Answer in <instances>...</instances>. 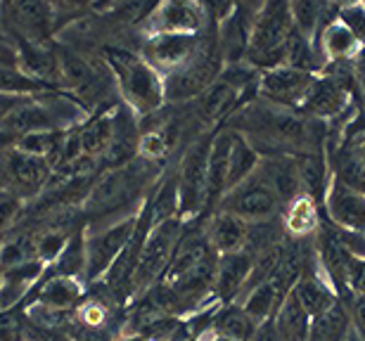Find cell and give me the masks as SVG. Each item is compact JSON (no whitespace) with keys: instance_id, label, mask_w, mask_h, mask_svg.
<instances>
[{"instance_id":"cell-15","label":"cell","mask_w":365,"mask_h":341,"mask_svg":"<svg viewBox=\"0 0 365 341\" xmlns=\"http://www.w3.org/2000/svg\"><path fill=\"white\" fill-rule=\"evenodd\" d=\"M327 211L330 219L337 223L341 230H361L365 232V192L354 190L337 178L325 192Z\"/></svg>"},{"instance_id":"cell-26","label":"cell","mask_w":365,"mask_h":341,"mask_svg":"<svg viewBox=\"0 0 365 341\" xmlns=\"http://www.w3.org/2000/svg\"><path fill=\"white\" fill-rule=\"evenodd\" d=\"M261 157L259 152L245 140L242 135H237L232 130V145H230V154H228V190L237 187L242 180H247L254 171L259 169Z\"/></svg>"},{"instance_id":"cell-34","label":"cell","mask_w":365,"mask_h":341,"mask_svg":"<svg viewBox=\"0 0 365 341\" xmlns=\"http://www.w3.org/2000/svg\"><path fill=\"white\" fill-rule=\"evenodd\" d=\"M289 14L297 31L316 43V36L320 31V17H323V3H316V0H297V3H289Z\"/></svg>"},{"instance_id":"cell-41","label":"cell","mask_w":365,"mask_h":341,"mask_svg":"<svg viewBox=\"0 0 365 341\" xmlns=\"http://www.w3.org/2000/svg\"><path fill=\"white\" fill-rule=\"evenodd\" d=\"M354 74H356V85H359L361 95L365 100V69H354Z\"/></svg>"},{"instance_id":"cell-25","label":"cell","mask_w":365,"mask_h":341,"mask_svg":"<svg viewBox=\"0 0 365 341\" xmlns=\"http://www.w3.org/2000/svg\"><path fill=\"white\" fill-rule=\"evenodd\" d=\"M320 258H323V266L327 268L330 278L337 282V285H346L349 278V268H351L354 256L349 253V249L341 242L337 230H325L320 235Z\"/></svg>"},{"instance_id":"cell-37","label":"cell","mask_w":365,"mask_h":341,"mask_svg":"<svg viewBox=\"0 0 365 341\" xmlns=\"http://www.w3.org/2000/svg\"><path fill=\"white\" fill-rule=\"evenodd\" d=\"M339 19L351 28V33L359 38L361 46H365V5H341L339 7Z\"/></svg>"},{"instance_id":"cell-38","label":"cell","mask_w":365,"mask_h":341,"mask_svg":"<svg viewBox=\"0 0 365 341\" xmlns=\"http://www.w3.org/2000/svg\"><path fill=\"white\" fill-rule=\"evenodd\" d=\"M346 285H351V289H356V292L365 294V261H363V258H354V261H351V268H349Z\"/></svg>"},{"instance_id":"cell-40","label":"cell","mask_w":365,"mask_h":341,"mask_svg":"<svg viewBox=\"0 0 365 341\" xmlns=\"http://www.w3.org/2000/svg\"><path fill=\"white\" fill-rule=\"evenodd\" d=\"M257 341H280V337L275 335V327H273V325H268V327L259 330Z\"/></svg>"},{"instance_id":"cell-8","label":"cell","mask_w":365,"mask_h":341,"mask_svg":"<svg viewBox=\"0 0 365 341\" xmlns=\"http://www.w3.org/2000/svg\"><path fill=\"white\" fill-rule=\"evenodd\" d=\"M140 211V209H138ZM138 214L128 216L112 223L105 228L86 230V273L83 278L91 282H98L102 275H107L109 268L114 266V261L119 258L123 246L128 244L130 235L135 230Z\"/></svg>"},{"instance_id":"cell-14","label":"cell","mask_w":365,"mask_h":341,"mask_svg":"<svg viewBox=\"0 0 365 341\" xmlns=\"http://www.w3.org/2000/svg\"><path fill=\"white\" fill-rule=\"evenodd\" d=\"M254 17H257V7L235 5L230 12L218 21V50H221L223 64H240L247 57L250 50V38L254 28Z\"/></svg>"},{"instance_id":"cell-42","label":"cell","mask_w":365,"mask_h":341,"mask_svg":"<svg viewBox=\"0 0 365 341\" xmlns=\"http://www.w3.org/2000/svg\"><path fill=\"white\" fill-rule=\"evenodd\" d=\"M123 341H145L143 337H133V339H123Z\"/></svg>"},{"instance_id":"cell-1","label":"cell","mask_w":365,"mask_h":341,"mask_svg":"<svg viewBox=\"0 0 365 341\" xmlns=\"http://www.w3.org/2000/svg\"><path fill=\"white\" fill-rule=\"evenodd\" d=\"M102 55L112 69L123 105L135 116H152L166 105L164 78L143 60V55L121 46H107Z\"/></svg>"},{"instance_id":"cell-27","label":"cell","mask_w":365,"mask_h":341,"mask_svg":"<svg viewBox=\"0 0 365 341\" xmlns=\"http://www.w3.org/2000/svg\"><path fill=\"white\" fill-rule=\"evenodd\" d=\"M86 273V230L69 239L62 253L50 263L46 278H76Z\"/></svg>"},{"instance_id":"cell-29","label":"cell","mask_w":365,"mask_h":341,"mask_svg":"<svg viewBox=\"0 0 365 341\" xmlns=\"http://www.w3.org/2000/svg\"><path fill=\"white\" fill-rule=\"evenodd\" d=\"M349 325H351L349 310L341 306V303H334L323 315L313 318L309 341H341L346 337Z\"/></svg>"},{"instance_id":"cell-17","label":"cell","mask_w":365,"mask_h":341,"mask_svg":"<svg viewBox=\"0 0 365 341\" xmlns=\"http://www.w3.org/2000/svg\"><path fill=\"white\" fill-rule=\"evenodd\" d=\"M232 145V130H221L214 133L209 152V176H207V199L204 209L218 206L223 194L228 192V154Z\"/></svg>"},{"instance_id":"cell-5","label":"cell","mask_w":365,"mask_h":341,"mask_svg":"<svg viewBox=\"0 0 365 341\" xmlns=\"http://www.w3.org/2000/svg\"><path fill=\"white\" fill-rule=\"evenodd\" d=\"M180 237H182L180 219H171V221L155 223V226H152L140 251V261H138L133 280H130V292H133V289L140 292V289L155 285L157 278H162L171 263L173 251H176Z\"/></svg>"},{"instance_id":"cell-31","label":"cell","mask_w":365,"mask_h":341,"mask_svg":"<svg viewBox=\"0 0 365 341\" xmlns=\"http://www.w3.org/2000/svg\"><path fill=\"white\" fill-rule=\"evenodd\" d=\"M334 178L354 190L365 192V140L356 142L346 154H341Z\"/></svg>"},{"instance_id":"cell-32","label":"cell","mask_w":365,"mask_h":341,"mask_svg":"<svg viewBox=\"0 0 365 341\" xmlns=\"http://www.w3.org/2000/svg\"><path fill=\"white\" fill-rule=\"evenodd\" d=\"M284 226H287L292 235H306V232L316 230L318 226L316 199H311L309 194H302L294 201H289L287 214H284Z\"/></svg>"},{"instance_id":"cell-22","label":"cell","mask_w":365,"mask_h":341,"mask_svg":"<svg viewBox=\"0 0 365 341\" xmlns=\"http://www.w3.org/2000/svg\"><path fill=\"white\" fill-rule=\"evenodd\" d=\"M112 110L114 107H105V110L95 112L88 119L78 123L81 130V147L86 157L102 159L112 140Z\"/></svg>"},{"instance_id":"cell-33","label":"cell","mask_w":365,"mask_h":341,"mask_svg":"<svg viewBox=\"0 0 365 341\" xmlns=\"http://www.w3.org/2000/svg\"><path fill=\"white\" fill-rule=\"evenodd\" d=\"M280 303H282V299L277 296L275 287L271 285V282H264V285L252 289L242 310L252 318L254 322H264L266 318H271L275 310L280 308Z\"/></svg>"},{"instance_id":"cell-23","label":"cell","mask_w":365,"mask_h":341,"mask_svg":"<svg viewBox=\"0 0 365 341\" xmlns=\"http://www.w3.org/2000/svg\"><path fill=\"white\" fill-rule=\"evenodd\" d=\"M275 335L280 341H309L311 332V315L302 308L297 296L289 292V296L280 303L275 318Z\"/></svg>"},{"instance_id":"cell-20","label":"cell","mask_w":365,"mask_h":341,"mask_svg":"<svg viewBox=\"0 0 365 341\" xmlns=\"http://www.w3.org/2000/svg\"><path fill=\"white\" fill-rule=\"evenodd\" d=\"M252 268H254V258L245 249L235 253H223L216 263V278H214V287L218 296L221 299H232L247 285Z\"/></svg>"},{"instance_id":"cell-30","label":"cell","mask_w":365,"mask_h":341,"mask_svg":"<svg viewBox=\"0 0 365 341\" xmlns=\"http://www.w3.org/2000/svg\"><path fill=\"white\" fill-rule=\"evenodd\" d=\"M292 294L297 296V301L302 303V308L309 313L311 318H318L323 315L325 310H330L334 303V294L327 289L320 280H313V278H304L299 280Z\"/></svg>"},{"instance_id":"cell-3","label":"cell","mask_w":365,"mask_h":341,"mask_svg":"<svg viewBox=\"0 0 365 341\" xmlns=\"http://www.w3.org/2000/svg\"><path fill=\"white\" fill-rule=\"evenodd\" d=\"M223 71V57L218 50V41L204 38L202 48L185 67H180L173 74L164 76L166 103H195L218 81Z\"/></svg>"},{"instance_id":"cell-6","label":"cell","mask_w":365,"mask_h":341,"mask_svg":"<svg viewBox=\"0 0 365 341\" xmlns=\"http://www.w3.org/2000/svg\"><path fill=\"white\" fill-rule=\"evenodd\" d=\"M211 135H200L182 154L178 171V216L190 219L200 214L207 199V176H209V152Z\"/></svg>"},{"instance_id":"cell-2","label":"cell","mask_w":365,"mask_h":341,"mask_svg":"<svg viewBox=\"0 0 365 341\" xmlns=\"http://www.w3.org/2000/svg\"><path fill=\"white\" fill-rule=\"evenodd\" d=\"M292 28L289 3H266L257 7L254 28L247 50V64L252 69L271 71L284 64V43H287Z\"/></svg>"},{"instance_id":"cell-36","label":"cell","mask_w":365,"mask_h":341,"mask_svg":"<svg viewBox=\"0 0 365 341\" xmlns=\"http://www.w3.org/2000/svg\"><path fill=\"white\" fill-rule=\"evenodd\" d=\"M21 216V199L14 197L12 192L0 190V244L5 242L12 228L17 226Z\"/></svg>"},{"instance_id":"cell-28","label":"cell","mask_w":365,"mask_h":341,"mask_svg":"<svg viewBox=\"0 0 365 341\" xmlns=\"http://www.w3.org/2000/svg\"><path fill=\"white\" fill-rule=\"evenodd\" d=\"M297 159V169L299 178H302L304 194H309L311 199L325 194V176H327V166L323 159V149H313V152H302L294 154Z\"/></svg>"},{"instance_id":"cell-21","label":"cell","mask_w":365,"mask_h":341,"mask_svg":"<svg viewBox=\"0 0 365 341\" xmlns=\"http://www.w3.org/2000/svg\"><path fill=\"white\" fill-rule=\"evenodd\" d=\"M316 43L320 48V55L330 62H354L356 53L361 50L359 38H356L351 33V28L341 19L332 21L330 26H325L316 38Z\"/></svg>"},{"instance_id":"cell-4","label":"cell","mask_w":365,"mask_h":341,"mask_svg":"<svg viewBox=\"0 0 365 341\" xmlns=\"http://www.w3.org/2000/svg\"><path fill=\"white\" fill-rule=\"evenodd\" d=\"M280 206H282V201L277 197L275 187L271 185V180L266 178V173L261 171V166H259L250 178L223 194L216 211H228L247 223H252V221L259 223V221L273 219V216L280 211Z\"/></svg>"},{"instance_id":"cell-12","label":"cell","mask_w":365,"mask_h":341,"mask_svg":"<svg viewBox=\"0 0 365 341\" xmlns=\"http://www.w3.org/2000/svg\"><path fill=\"white\" fill-rule=\"evenodd\" d=\"M140 137L143 133L135 114L126 105H116L112 110V140H109L105 157L100 159L102 169L114 171L133 162L140 152Z\"/></svg>"},{"instance_id":"cell-43","label":"cell","mask_w":365,"mask_h":341,"mask_svg":"<svg viewBox=\"0 0 365 341\" xmlns=\"http://www.w3.org/2000/svg\"><path fill=\"white\" fill-rule=\"evenodd\" d=\"M0 287H3V271H0Z\"/></svg>"},{"instance_id":"cell-18","label":"cell","mask_w":365,"mask_h":341,"mask_svg":"<svg viewBox=\"0 0 365 341\" xmlns=\"http://www.w3.org/2000/svg\"><path fill=\"white\" fill-rule=\"evenodd\" d=\"M259 166H261V171L266 173V178L271 180V185L275 187L282 206L304 194L302 178H299V169H297V159L292 154L261 157Z\"/></svg>"},{"instance_id":"cell-11","label":"cell","mask_w":365,"mask_h":341,"mask_svg":"<svg viewBox=\"0 0 365 341\" xmlns=\"http://www.w3.org/2000/svg\"><path fill=\"white\" fill-rule=\"evenodd\" d=\"M200 33H159V36H145L143 41V60L157 69L159 74L169 76L173 71L192 60L197 50L202 48Z\"/></svg>"},{"instance_id":"cell-24","label":"cell","mask_w":365,"mask_h":341,"mask_svg":"<svg viewBox=\"0 0 365 341\" xmlns=\"http://www.w3.org/2000/svg\"><path fill=\"white\" fill-rule=\"evenodd\" d=\"M41 306L53 310H69L83 299V289L74 278H43L36 292Z\"/></svg>"},{"instance_id":"cell-10","label":"cell","mask_w":365,"mask_h":341,"mask_svg":"<svg viewBox=\"0 0 365 341\" xmlns=\"http://www.w3.org/2000/svg\"><path fill=\"white\" fill-rule=\"evenodd\" d=\"M316 78H318L316 74L292 69L287 64L275 67L271 71H264L259 78L261 100L277 107V110L302 112L304 103L309 100L313 85H316Z\"/></svg>"},{"instance_id":"cell-9","label":"cell","mask_w":365,"mask_h":341,"mask_svg":"<svg viewBox=\"0 0 365 341\" xmlns=\"http://www.w3.org/2000/svg\"><path fill=\"white\" fill-rule=\"evenodd\" d=\"M0 164H3L5 190L21 201H34L46 190L48 180L53 176V169L46 159L24 154V152L14 149V145L10 149L0 152Z\"/></svg>"},{"instance_id":"cell-19","label":"cell","mask_w":365,"mask_h":341,"mask_svg":"<svg viewBox=\"0 0 365 341\" xmlns=\"http://www.w3.org/2000/svg\"><path fill=\"white\" fill-rule=\"evenodd\" d=\"M247 232H250V223L237 219L228 211H216L211 216L209 226H207V239L214 246L216 253H235L245 249L247 242Z\"/></svg>"},{"instance_id":"cell-7","label":"cell","mask_w":365,"mask_h":341,"mask_svg":"<svg viewBox=\"0 0 365 341\" xmlns=\"http://www.w3.org/2000/svg\"><path fill=\"white\" fill-rule=\"evenodd\" d=\"M0 19L7 26V33L14 41H24L31 46H53L50 38L57 33L55 3H3Z\"/></svg>"},{"instance_id":"cell-39","label":"cell","mask_w":365,"mask_h":341,"mask_svg":"<svg viewBox=\"0 0 365 341\" xmlns=\"http://www.w3.org/2000/svg\"><path fill=\"white\" fill-rule=\"evenodd\" d=\"M354 327L361 341H365V294H361L354 303Z\"/></svg>"},{"instance_id":"cell-16","label":"cell","mask_w":365,"mask_h":341,"mask_svg":"<svg viewBox=\"0 0 365 341\" xmlns=\"http://www.w3.org/2000/svg\"><path fill=\"white\" fill-rule=\"evenodd\" d=\"M349 107V88L332 76H318L309 100L304 103L302 112L309 119H330L339 116Z\"/></svg>"},{"instance_id":"cell-35","label":"cell","mask_w":365,"mask_h":341,"mask_svg":"<svg viewBox=\"0 0 365 341\" xmlns=\"http://www.w3.org/2000/svg\"><path fill=\"white\" fill-rule=\"evenodd\" d=\"M216 330L223 339L245 341L254 335V320L242 308H225L216 320Z\"/></svg>"},{"instance_id":"cell-13","label":"cell","mask_w":365,"mask_h":341,"mask_svg":"<svg viewBox=\"0 0 365 341\" xmlns=\"http://www.w3.org/2000/svg\"><path fill=\"white\" fill-rule=\"evenodd\" d=\"M207 17L204 7L197 3H162L152 5L148 17L143 19L145 36L159 33H200Z\"/></svg>"}]
</instances>
